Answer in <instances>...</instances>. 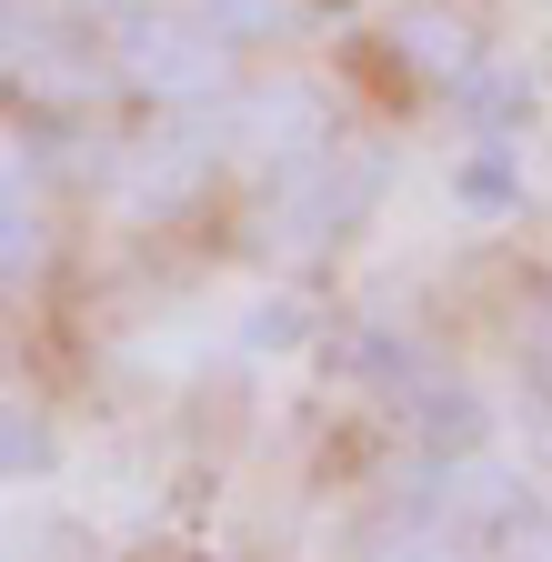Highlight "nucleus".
Instances as JSON below:
<instances>
[{"label": "nucleus", "instance_id": "f257e3e1", "mask_svg": "<svg viewBox=\"0 0 552 562\" xmlns=\"http://www.w3.org/2000/svg\"><path fill=\"white\" fill-rule=\"evenodd\" d=\"M101 60H111L121 91H142V101H161V111H201V101L222 91V70H232V50L201 31L181 0H131V11H111Z\"/></svg>", "mask_w": 552, "mask_h": 562}, {"label": "nucleus", "instance_id": "f03ea898", "mask_svg": "<svg viewBox=\"0 0 552 562\" xmlns=\"http://www.w3.org/2000/svg\"><path fill=\"white\" fill-rule=\"evenodd\" d=\"M222 140H232V161L302 171V161H322V151H331V111H322L302 81H261V91H241V101H232Z\"/></svg>", "mask_w": 552, "mask_h": 562}, {"label": "nucleus", "instance_id": "7ed1b4c3", "mask_svg": "<svg viewBox=\"0 0 552 562\" xmlns=\"http://www.w3.org/2000/svg\"><path fill=\"white\" fill-rule=\"evenodd\" d=\"M372 191H382V151H322V161L282 171V191H271V232H292L312 251V241H331L341 222H352Z\"/></svg>", "mask_w": 552, "mask_h": 562}, {"label": "nucleus", "instance_id": "20e7f679", "mask_svg": "<svg viewBox=\"0 0 552 562\" xmlns=\"http://www.w3.org/2000/svg\"><path fill=\"white\" fill-rule=\"evenodd\" d=\"M212 151H232V140L171 111V121L142 140V151H121V191H131V211H171V201H191L201 181H212Z\"/></svg>", "mask_w": 552, "mask_h": 562}, {"label": "nucleus", "instance_id": "39448f33", "mask_svg": "<svg viewBox=\"0 0 552 562\" xmlns=\"http://www.w3.org/2000/svg\"><path fill=\"white\" fill-rule=\"evenodd\" d=\"M462 542H472V532H452L432 503H412V492H402L392 513L362 522V562H462Z\"/></svg>", "mask_w": 552, "mask_h": 562}, {"label": "nucleus", "instance_id": "423d86ee", "mask_svg": "<svg viewBox=\"0 0 552 562\" xmlns=\"http://www.w3.org/2000/svg\"><path fill=\"white\" fill-rule=\"evenodd\" d=\"M392 41H402V60L423 70V81H472V70H482L472 60V31L452 11H432V0H412V11L392 21Z\"/></svg>", "mask_w": 552, "mask_h": 562}, {"label": "nucleus", "instance_id": "0eeeda50", "mask_svg": "<svg viewBox=\"0 0 552 562\" xmlns=\"http://www.w3.org/2000/svg\"><path fill=\"white\" fill-rule=\"evenodd\" d=\"M181 11L212 31L222 50H251V41H271V31H292V0H181Z\"/></svg>", "mask_w": 552, "mask_h": 562}, {"label": "nucleus", "instance_id": "6e6552de", "mask_svg": "<svg viewBox=\"0 0 552 562\" xmlns=\"http://www.w3.org/2000/svg\"><path fill=\"white\" fill-rule=\"evenodd\" d=\"M493 552H503V562H552V503H532V513H522Z\"/></svg>", "mask_w": 552, "mask_h": 562}, {"label": "nucleus", "instance_id": "1a4fd4ad", "mask_svg": "<svg viewBox=\"0 0 552 562\" xmlns=\"http://www.w3.org/2000/svg\"><path fill=\"white\" fill-rule=\"evenodd\" d=\"M41 462V432H31V402H11V472Z\"/></svg>", "mask_w": 552, "mask_h": 562}]
</instances>
